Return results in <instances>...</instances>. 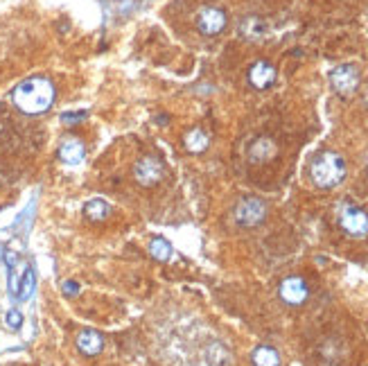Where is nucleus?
Returning <instances> with one entry per match:
<instances>
[{
	"label": "nucleus",
	"mask_w": 368,
	"mask_h": 366,
	"mask_svg": "<svg viewBox=\"0 0 368 366\" xmlns=\"http://www.w3.org/2000/svg\"><path fill=\"white\" fill-rule=\"evenodd\" d=\"M5 323H7V328L18 330L20 326H23V315H20L18 310H9L5 315Z\"/></svg>",
	"instance_id": "19"
},
{
	"label": "nucleus",
	"mask_w": 368,
	"mask_h": 366,
	"mask_svg": "<svg viewBox=\"0 0 368 366\" xmlns=\"http://www.w3.org/2000/svg\"><path fill=\"white\" fill-rule=\"evenodd\" d=\"M251 360H254V366H280V355L271 346H258Z\"/></svg>",
	"instance_id": "15"
},
{
	"label": "nucleus",
	"mask_w": 368,
	"mask_h": 366,
	"mask_svg": "<svg viewBox=\"0 0 368 366\" xmlns=\"http://www.w3.org/2000/svg\"><path fill=\"white\" fill-rule=\"evenodd\" d=\"M239 34L247 41H260L267 34V23L260 16H247L239 23Z\"/></svg>",
	"instance_id": "13"
},
{
	"label": "nucleus",
	"mask_w": 368,
	"mask_h": 366,
	"mask_svg": "<svg viewBox=\"0 0 368 366\" xmlns=\"http://www.w3.org/2000/svg\"><path fill=\"white\" fill-rule=\"evenodd\" d=\"M278 152L276 143H273L271 138H267V136H260V138H256L254 143H251L249 148V159L254 163H265L269 159H273Z\"/></svg>",
	"instance_id": "11"
},
{
	"label": "nucleus",
	"mask_w": 368,
	"mask_h": 366,
	"mask_svg": "<svg viewBox=\"0 0 368 366\" xmlns=\"http://www.w3.org/2000/svg\"><path fill=\"white\" fill-rule=\"evenodd\" d=\"M109 213H111V206L104 200H91L84 206V215H86V219H91V222H102V219L109 217Z\"/></svg>",
	"instance_id": "14"
},
{
	"label": "nucleus",
	"mask_w": 368,
	"mask_h": 366,
	"mask_svg": "<svg viewBox=\"0 0 368 366\" xmlns=\"http://www.w3.org/2000/svg\"><path fill=\"white\" fill-rule=\"evenodd\" d=\"M341 228L353 237H364L368 235V213L362 208H346L339 219Z\"/></svg>",
	"instance_id": "8"
},
{
	"label": "nucleus",
	"mask_w": 368,
	"mask_h": 366,
	"mask_svg": "<svg viewBox=\"0 0 368 366\" xmlns=\"http://www.w3.org/2000/svg\"><path fill=\"white\" fill-rule=\"evenodd\" d=\"M150 254H152V258L165 263V260H170V256H172V244L167 242L165 237H154L152 244H150Z\"/></svg>",
	"instance_id": "18"
},
{
	"label": "nucleus",
	"mask_w": 368,
	"mask_h": 366,
	"mask_svg": "<svg viewBox=\"0 0 368 366\" xmlns=\"http://www.w3.org/2000/svg\"><path fill=\"white\" fill-rule=\"evenodd\" d=\"M59 159L66 165H79L84 159H86V148H84V143H79L77 138H68V140L61 143Z\"/></svg>",
	"instance_id": "12"
},
{
	"label": "nucleus",
	"mask_w": 368,
	"mask_h": 366,
	"mask_svg": "<svg viewBox=\"0 0 368 366\" xmlns=\"http://www.w3.org/2000/svg\"><path fill=\"white\" fill-rule=\"evenodd\" d=\"M249 81L254 89L265 91L276 81V68H273L269 61H256V64L249 68Z\"/></svg>",
	"instance_id": "9"
},
{
	"label": "nucleus",
	"mask_w": 368,
	"mask_h": 366,
	"mask_svg": "<svg viewBox=\"0 0 368 366\" xmlns=\"http://www.w3.org/2000/svg\"><path fill=\"white\" fill-rule=\"evenodd\" d=\"M183 143H185L188 152L202 154V152H206V148H208V136H206V131H202V129H190V131L185 133Z\"/></svg>",
	"instance_id": "16"
},
{
	"label": "nucleus",
	"mask_w": 368,
	"mask_h": 366,
	"mask_svg": "<svg viewBox=\"0 0 368 366\" xmlns=\"http://www.w3.org/2000/svg\"><path fill=\"white\" fill-rule=\"evenodd\" d=\"M346 176V161L336 152H319L310 165V179L317 188L330 190L336 188Z\"/></svg>",
	"instance_id": "2"
},
{
	"label": "nucleus",
	"mask_w": 368,
	"mask_h": 366,
	"mask_svg": "<svg viewBox=\"0 0 368 366\" xmlns=\"http://www.w3.org/2000/svg\"><path fill=\"white\" fill-rule=\"evenodd\" d=\"M197 27L199 32L206 37H215L226 27V14L224 9H219L215 5H204L197 14Z\"/></svg>",
	"instance_id": "6"
},
{
	"label": "nucleus",
	"mask_w": 368,
	"mask_h": 366,
	"mask_svg": "<svg viewBox=\"0 0 368 366\" xmlns=\"http://www.w3.org/2000/svg\"><path fill=\"white\" fill-rule=\"evenodd\" d=\"M267 213H269V208L260 197H244V200L237 202L233 215H235V222L239 226L254 228V226H260L262 222H265Z\"/></svg>",
	"instance_id": "3"
},
{
	"label": "nucleus",
	"mask_w": 368,
	"mask_h": 366,
	"mask_svg": "<svg viewBox=\"0 0 368 366\" xmlns=\"http://www.w3.org/2000/svg\"><path fill=\"white\" fill-rule=\"evenodd\" d=\"M77 348H79V353L88 355V358H96V355H100L104 348L102 334L98 330H81L77 334Z\"/></svg>",
	"instance_id": "10"
},
{
	"label": "nucleus",
	"mask_w": 368,
	"mask_h": 366,
	"mask_svg": "<svg viewBox=\"0 0 368 366\" xmlns=\"http://www.w3.org/2000/svg\"><path fill=\"white\" fill-rule=\"evenodd\" d=\"M280 299L287 303V306H303L310 296V287L301 276H289L280 283L278 287Z\"/></svg>",
	"instance_id": "7"
},
{
	"label": "nucleus",
	"mask_w": 368,
	"mask_h": 366,
	"mask_svg": "<svg viewBox=\"0 0 368 366\" xmlns=\"http://www.w3.org/2000/svg\"><path fill=\"white\" fill-rule=\"evenodd\" d=\"M86 118V111H79V113H64V116H61V120L64 122H75V120H84Z\"/></svg>",
	"instance_id": "20"
},
{
	"label": "nucleus",
	"mask_w": 368,
	"mask_h": 366,
	"mask_svg": "<svg viewBox=\"0 0 368 366\" xmlns=\"http://www.w3.org/2000/svg\"><path fill=\"white\" fill-rule=\"evenodd\" d=\"M330 84L339 96L348 98L357 89H360V70H357L355 66H350V64L336 66L330 72Z\"/></svg>",
	"instance_id": "5"
},
{
	"label": "nucleus",
	"mask_w": 368,
	"mask_h": 366,
	"mask_svg": "<svg viewBox=\"0 0 368 366\" xmlns=\"http://www.w3.org/2000/svg\"><path fill=\"white\" fill-rule=\"evenodd\" d=\"M34 287H37V274H34V269H32V267H25V271H23V280H20V287H18L16 299L27 301L29 296L34 294Z\"/></svg>",
	"instance_id": "17"
},
{
	"label": "nucleus",
	"mask_w": 368,
	"mask_h": 366,
	"mask_svg": "<svg viewBox=\"0 0 368 366\" xmlns=\"http://www.w3.org/2000/svg\"><path fill=\"white\" fill-rule=\"evenodd\" d=\"M163 174H165V167L156 156H143V159L133 165V179L143 188H152L156 183H161Z\"/></svg>",
	"instance_id": "4"
},
{
	"label": "nucleus",
	"mask_w": 368,
	"mask_h": 366,
	"mask_svg": "<svg viewBox=\"0 0 368 366\" xmlns=\"http://www.w3.org/2000/svg\"><path fill=\"white\" fill-rule=\"evenodd\" d=\"M64 292H66L68 296H75L77 292H79V285L75 283V280H66V283H64Z\"/></svg>",
	"instance_id": "21"
},
{
	"label": "nucleus",
	"mask_w": 368,
	"mask_h": 366,
	"mask_svg": "<svg viewBox=\"0 0 368 366\" xmlns=\"http://www.w3.org/2000/svg\"><path fill=\"white\" fill-rule=\"evenodd\" d=\"M12 100L18 111L27 113V116H39V113H46L55 102V84L41 75L27 77L12 91Z\"/></svg>",
	"instance_id": "1"
}]
</instances>
